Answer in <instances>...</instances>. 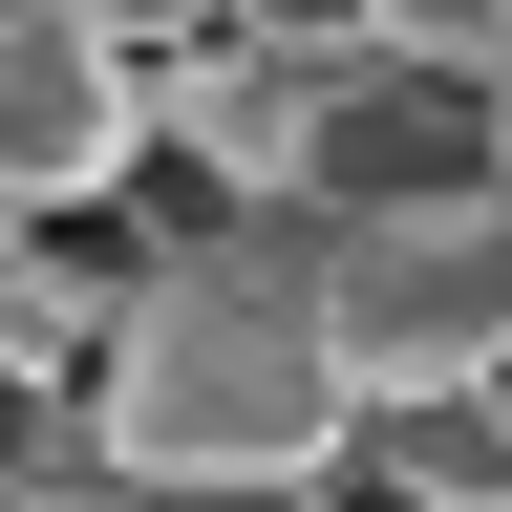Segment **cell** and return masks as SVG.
I'll list each match as a JSON object with an SVG mask.
<instances>
[{
  "label": "cell",
  "mask_w": 512,
  "mask_h": 512,
  "mask_svg": "<svg viewBox=\"0 0 512 512\" xmlns=\"http://www.w3.org/2000/svg\"><path fill=\"white\" fill-rule=\"evenodd\" d=\"M363 384L320 342V278L299 235H214V256H150V299H128V342L86 384V470H342Z\"/></svg>",
  "instance_id": "1"
},
{
  "label": "cell",
  "mask_w": 512,
  "mask_h": 512,
  "mask_svg": "<svg viewBox=\"0 0 512 512\" xmlns=\"http://www.w3.org/2000/svg\"><path fill=\"white\" fill-rule=\"evenodd\" d=\"M320 278V342H342L363 406H406V384H470L512 342V192H427V214H320L299 235Z\"/></svg>",
  "instance_id": "2"
},
{
  "label": "cell",
  "mask_w": 512,
  "mask_h": 512,
  "mask_svg": "<svg viewBox=\"0 0 512 512\" xmlns=\"http://www.w3.org/2000/svg\"><path fill=\"white\" fill-rule=\"evenodd\" d=\"M427 192H512L491 171V86L470 64H320V107H299V235L320 214H427Z\"/></svg>",
  "instance_id": "3"
},
{
  "label": "cell",
  "mask_w": 512,
  "mask_h": 512,
  "mask_svg": "<svg viewBox=\"0 0 512 512\" xmlns=\"http://www.w3.org/2000/svg\"><path fill=\"white\" fill-rule=\"evenodd\" d=\"M150 150V43L64 22V0H0V192L64 214V192H128Z\"/></svg>",
  "instance_id": "4"
},
{
  "label": "cell",
  "mask_w": 512,
  "mask_h": 512,
  "mask_svg": "<svg viewBox=\"0 0 512 512\" xmlns=\"http://www.w3.org/2000/svg\"><path fill=\"white\" fill-rule=\"evenodd\" d=\"M342 470L384 512H512V406H491V384H406V406L342 427Z\"/></svg>",
  "instance_id": "5"
},
{
  "label": "cell",
  "mask_w": 512,
  "mask_h": 512,
  "mask_svg": "<svg viewBox=\"0 0 512 512\" xmlns=\"http://www.w3.org/2000/svg\"><path fill=\"white\" fill-rule=\"evenodd\" d=\"M363 43H384V64H470V86H491V64H512V0H363Z\"/></svg>",
  "instance_id": "6"
},
{
  "label": "cell",
  "mask_w": 512,
  "mask_h": 512,
  "mask_svg": "<svg viewBox=\"0 0 512 512\" xmlns=\"http://www.w3.org/2000/svg\"><path fill=\"white\" fill-rule=\"evenodd\" d=\"M107 491H128V470H107ZM128 512H342V491H320V470H150Z\"/></svg>",
  "instance_id": "7"
},
{
  "label": "cell",
  "mask_w": 512,
  "mask_h": 512,
  "mask_svg": "<svg viewBox=\"0 0 512 512\" xmlns=\"http://www.w3.org/2000/svg\"><path fill=\"white\" fill-rule=\"evenodd\" d=\"M22 470H86V406H64V384H22V363H0V491H22Z\"/></svg>",
  "instance_id": "8"
},
{
  "label": "cell",
  "mask_w": 512,
  "mask_h": 512,
  "mask_svg": "<svg viewBox=\"0 0 512 512\" xmlns=\"http://www.w3.org/2000/svg\"><path fill=\"white\" fill-rule=\"evenodd\" d=\"M235 43H299V64H363V0H214Z\"/></svg>",
  "instance_id": "9"
},
{
  "label": "cell",
  "mask_w": 512,
  "mask_h": 512,
  "mask_svg": "<svg viewBox=\"0 0 512 512\" xmlns=\"http://www.w3.org/2000/svg\"><path fill=\"white\" fill-rule=\"evenodd\" d=\"M64 22H107V43H214V0H64Z\"/></svg>",
  "instance_id": "10"
},
{
  "label": "cell",
  "mask_w": 512,
  "mask_h": 512,
  "mask_svg": "<svg viewBox=\"0 0 512 512\" xmlns=\"http://www.w3.org/2000/svg\"><path fill=\"white\" fill-rule=\"evenodd\" d=\"M0 512H128L107 470H22V491H0Z\"/></svg>",
  "instance_id": "11"
},
{
  "label": "cell",
  "mask_w": 512,
  "mask_h": 512,
  "mask_svg": "<svg viewBox=\"0 0 512 512\" xmlns=\"http://www.w3.org/2000/svg\"><path fill=\"white\" fill-rule=\"evenodd\" d=\"M491 171H512V64H491Z\"/></svg>",
  "instance_id": "12"
},
{
  "label": "cell",
  "mask_w": 512,
  "mask_h": 512,
  "mask_svg": "<svg viewBox=\"0 0 512 512\" xmlns=\"http://www.w3.org/2000/svg\"><path fill=\"white\" fill-rule=\"evenodd\" d=\"M470 384H491V406H512V342H491V363H470Z\"/></svg>",
  "instance_id": "13"
}]
</instances>
